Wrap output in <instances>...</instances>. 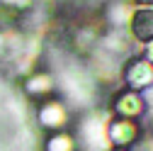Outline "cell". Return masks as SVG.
<instances>
[{"instance_id":"cell-1","label":"cell","mask_w":153,"mask_h":151,"mask_svg":"<svg viewBox=\"0 0 153 151\" xmlns=\"http://www.w3.org/2000/svg\"><path fill=\"white\" fill-rule=\"evenodd\" d=\"M134 34L139 39H153V12H139L134 17Z\"/></svg>"},{"instance_id":"cell-2","label":"cell","mask_w":153,"mask_h":151,"mask_svg":"<svg viewBox=\"0 0 153 151\" xmlns=\"http://www.w3.org/2000/svg\"><path fill=\"white\" fill-rule=\"evenodd\" d=\"M139 3H153V0H139Z\"/></svg>"}]
</instances>
